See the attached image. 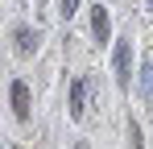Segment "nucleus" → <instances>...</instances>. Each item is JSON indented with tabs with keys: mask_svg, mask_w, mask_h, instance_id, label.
Masks as SVG:
<instances>
[{
	"mask_svg": "<svg viewBox=\"0 0 153 149\" xmlns=\"http://www.w3.org/2000/svg\"><path fill=\"white\" fill-rule=\"evenodd\" d=\"M79 13V0H62V17H75Z\"/></svg>",
	"mask_w": 153,
	"mask_h": 149,
	"instance_id": "6e6552de",
	"label": "nucleus"
},
{
	"mask_svg": "<svg viewBox=\"0 0 153 149\" xmlns=\"http://www.w3.org/2000/svg\"><path fill=\"white\" fill-rule=\"evenodd\" d=\"M128 145H132V149H145V145H141V128H137V124H128Z\"/></svg>",
	"mask_w": 153,
	"mask_h": 149,
	"instance_id": "0eeeda50",
	"label": "nucleus"
},
{
	"mask_svg": "<svg viewBox=\"0 0 153 149\" xmlns=\"http://www.w3.org/2000/svg\"><path fill=\"white\" fill-rule=\"evenodd\" d=\"M13 37H17V54H21V58H29V54L37 50V29H25V25H21Z\"/></svg>",
	"mask_w": 153,
	"mask_h": 149,
	"instance_id": "20e7f679",
	"label": "nucleus"
},
{
	"mask_svg": "<svg viewBox=\"0 0 153 149\" xmlns=\"http://www.w3.org/2000/svg\"><path fill=\"white\" fill-rule=\"evenodd\" d=\"M137 91H141V99L145 104H153V58L141 66V79H137Z\"/></svg>",
	"mask_w": 153,
	"mask_h": 149,
	"instance_id": "423d86ee",
	"label": "nucleus"
},
{
	"mask_svg": "<svg viewBox=\"0 0 153 149\" xmlns=\"http://www.w3.org/2000/svg\"><path fill=\"white\" fill-rule=\"evenodd\" d=\"M8 95H13V112H17V120H29V87L21 83V79H13Z\"/></svg>",
	"mask_w": 153,
	"mask_h": 149,
	"instance_id": "f03ea898",
	"label": "nucleus"
},
{
	"mask_svg": "<svg viewBox=\"0 0 153 149\" xmlns=\"http://www.w3.org/2000/svg\"><path fill=\"white\" fill-rule=\"evenodd\" d=\"M112 66H116V83H120V87H128V79H132V42H120V46H116Z\"/></svg>",
	"mask_w": 153,
	"mask_h": 149,
	"instance_id": "f257e3e1",
	"label": "nucleus"
},
{
	"mask_svg": "<svg viewBox=\"0 0 153 149\" xmlns=\"http://www.w3.org/2000/svg\"><path fill=\"white\" fill-rule=\"evenodd\" d=\"M91 33H95V42H108V33H112L108 8H95V13H91Z\"/></svg>",
	"mask_w": 153,
	"mask_h": 149,
	"instance_id": "39448f33",
	"label": "nucleus"
},
{
	"mask_svg": "<svg viewBox=\"0 0 153 149\" xmlns=\"http://www.w3.org/2000/svg\"><path fill=\"white\" fill-rule=\"evenodd\" d=\"M87 91H91V79H79L75 91H71V116H75V120L87 116Z\"/></svg>",
	"mask_w": 153,
	"mask_h": 149,
	"instance_id": "7ed1b4c3",
	"label": "nucleus"
}]
</instances>
